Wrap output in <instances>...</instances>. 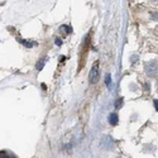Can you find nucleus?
Masks as SVG:
<instances>
[{"instance_id": "obj_1", "label": "nucleus", "mask_w": 158, "mask_h": 158, "mask_svg": "<svg viewBox=\"0 0 158 158\" xmlns=\"http://www.w3.org/2000/svg\"><path fill=\"white\" fill-rule=\"evenodd\" d=\"M97 80H99V67H97V63H95V66L91 69V71H90L89 81H90V84H95V82H97Z\"/></svg>"}, {"instance_id": "obj_2", "label": "nucleus", "mask_w": 158, "mask_h": 158, "mask_svg": "<svg viewBox=\"0 0 158 158\" xmlns=\"http://www.w3.org/2000/svg\"><path fill=\"white\" fill-rule=\"evenodd\" d=\"M146 71L148 72V75H156L157 71H158V65L156 62H149V63H146Z\"/></svg>"}, {"instance_id": "obj_3", "label": "nucleus", "mask_w": 158, "mask_h": 158, "mask_svg": "<svg viewBox=\"0 0 158 158\" xmlns=\"http://www.w3.org/2000/svg\"><path fill=\"white\" fill-rule=\"evenodd\" d=\"M118 121H119V118H118V115H116L115 113L110 114V116H109V123L111 125H118Z\"/></svg>"}, {"instance_id": "obj_4", "label": "nucleus", "mask_w": 158, "mask_h": 158, "mask_svg": "<svg viewBox=\"0 0 158 158\" xmlns=\"http://www.w3.org/2000/svg\"><path fill=\"white\" fill-rule=\"evenodd\" d=\"M44 63H46V58H42V60H39L38 62H37V70L38 71H40L44 67Z\"/></svg>"}, {"instance_id": "obj_5", "label": "nucleus", "mask_w": 158, "mask_h": 158, "mask_svg": "<svg viewBox=\"0 0 158 158\" xmlns=\"http://www.w3.org/2000/svg\"><path fill=\"white\" fill-rule=\"evenodd\" d=\"M20 43H23L25 47H28V48H30V47H33V44H35V43H32V42H29V40H23V39H20L19 40Z\"/></svg>"}, {"instance_id": "obj_6", "label": "nucleus", "mask_w": 158, "mask_h": 158, "mask_svg": "<svg viewBox=\"0 0 158 158\" xmlns=\"http://www.w3.org/2000/svg\"><path fill=\"white\" fill-rule=\"evenodd\" d=\"M121 102H123V99H119V100H116V101H115V107H116V109L121 107Z\"/></svg>"}, {"instance_id": "obj_7", "label": "nucleus", "mask_w": 158, "mask_h": 158, "mask_svg": "<svg viewBox=\"0 0 158 158\" xmlns=\"http://www.w3.org/2000/svg\"><path fill=\"white\" fill-rule=\"evenodd\" d=\"M105 81H106V85H107V86H111V79H110V75H107V76H106Z\"/></svg>"}, {"instance_id": "obj_8", "label": "nucleus", "mask_w": 158, "mask_h": 158, "mask_svg": "<svg viewBox=\"0 0 158 158\" xmlns=\"http://www.w3.org/2000/svg\"><path fill=\"white\" fill-rule=\"evenodd\" d=\"M55 43L57 44V46H61V44H62V40H61L60 38H56V39H55Z\"/></svg>"}, {"instance_id": "obj_9", "label": "nucleus", "mask_w": 158, "mask_h": 158, "mask_svg": "<svg viewBox=\"0 0 158 158\" xmlns=\"http://www.w3.org/2000/svg\"><path fill=\"white\" fill-rule=\"evenodd\" d=\"M0 157H8V154L5 152H0Z\"/></svg>"}, {"instance_id": "obj_10", "label": "nucleus", "mask_w": 158, "mask_h": 158, "mask_svg": "<svg viewBox=\"0 0 158 158\" xmlns=\"http://www.w3.org/2000/svg\"><path fill=\"white\" fill-rule=\"evenodd\" d=\"M154 106H156V109L158 110V100H154Z\"/></svg>"}, {"instance_id": "obj_11", "label": "nucleus", "mask_w": 158, "mask_h": 158, "mask_svg": "<svg viewBox=\"0 0 158 158\" xmlns=\"http://www.w3.org/2000/svg\"><path fill=\"white\" fill-rule=\"evenodd\" d=\"M154 1H157V0H154Z\"/></svg>"}]
</instances>
